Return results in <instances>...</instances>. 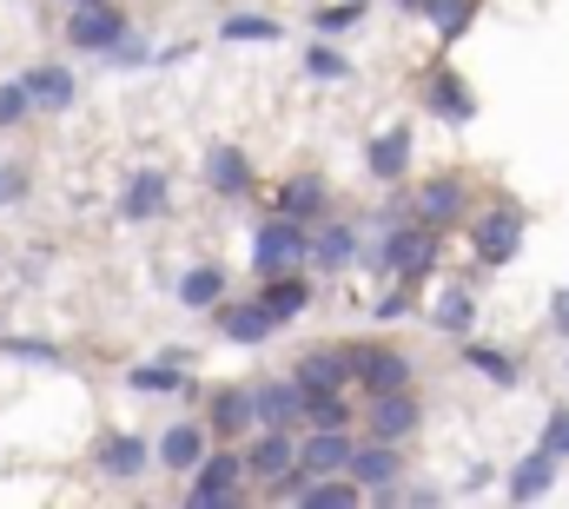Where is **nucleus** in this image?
Here are the masks:
<instances>
[{
	"label": "nucleus",
	"instance_id": "f257e3e1",
	"mask_svg": "<svg viewBox=\"0 0 569 509\" xmlns=\"http://www.w3.org/2000/svg\"><path fill=\"white\" fill-rule=\"evenodd\" d=\"M437 252H443V232H430V226H418V219H398V226L371 232V246H365L358 265H378L385 278H405V285H430Z\"/></svg>",
	"mask_w": 569,
	"mask_h": 509
},
{
	"label": "nucleus",
	"instance_id": "f03ea898",
	"mask_svg": "<svg viewBox=\"0 0 569 509\" xmlns=\"http://www.w3.org/2000/svg\"><path fill=\"white\" fill-rule=\"evenodd\" d=\"M291 437H298V430H246V437H239V463H246V483H252L266 503H291V490H298Z\"/></svg>",
	"mask_w": 569,
	"mask_h": 509
},
{
	"label": "nucleus",
	"instance_id": "7ed1b4c3",
	"mask_svg": "<svg viewBox=\"0 0 569 509\" xmlns=\"http://www.w3.org/2000/svg\"><path fill=\"white\" fill-rule=\"evenodd\" d=\"M186 503L192 509H226L246 503V463H239V443H206V457L186 470Z\"/></svg>",
	"mask_w": 569,
	"mask_h": 509
},
{
	"label": "nucleus",
	"instance_id": "20e7f679",
	"mask_svg": "<svg viewBox=\"0 0 569 509\" xmlns=\"http://www.w3.org/2000/svg\"><path fill=\"white\" fill-rule=\"evenodd\" d=\"M345 477H351L371 503H398V490H405V450L385 443V437H365V443H351Z\"/></svg>",
	"mask_w": 569,
	"mask_h": 509
},
{
	"label": "nucleus",
	"instance_id": "39448f33",
	"mask_svg": "<svg viewBox=\"0 0 569 509\" xmlns=\"http://www.w3.org/2000/svg\"><path fill=\"white\" fill-rule=\"evenodd\" d=\"M523 232H530V212H523V206H483V212L470 219L477 265H483V271H503L510 258L523 252Z\"/></svg>",
	"mask_w": 569,
	"mask_h": 509
},
{
	"label": "nucleus",
	"instance_id": "423d86ee",
	"mask_svg": "<svg viewBox=\"0 0 569 509\" xmlns=\"http://www.w3.org/2000/svg\"><path fill=\"white\" fill-rule=\"evenodd\" d=\"M345 365H351V390L358 397H385V390H411V358L398 345H345Z\"/></svg>",
	"mask_w": 569,
	"mask_h": 509
},
{
	"label": "nucleus",
	"instance_id": "0eeeda50",
	"mask_svg": "<svg viewBox=\"0 0 569 509\" xmlns=\"http://www.w3.org/2000/svg\"><path fill=\"white\" fill-rule=\"evenodd\" d=\"M405 206H411V219L430 226V232H457V226L470 219V186H463L457 172H430Z\"/></svg>",
	"mask_w": 569,
	"mask_h": 509
},
{
	"label": "nucleus",
	"instance_id": "6e6552de",
	"mask_svg": "<svg viewBox=\"0 0 569 509\" xmlns=\"http://www.w3.org/2000/svg\"><path fill=\"white\" fill-rule=\"evenodd\" d=\"M358 258H365L358 219H338V212L311 219V232H305V265H318V271H351Z\"/></svg>",
	"mask_w": 569,
	"mask_h": 509
},
{
	"label": "nucleus",
	"instance_id": "1a4fd4ad",
	"mask_svg": "<svg viewBox=\"0 0 569 509\" xmlns=\"http://www.w3.org/2000/svg\"><path fill=\"white\" fill-rule=\"evenodd\" d=\"M305 232H311V226H298V219H284V212L259 219V232H252V271H259V278L298 271V265H305Z\"/></svg>",
	"mask_w": 569,
	"mask_h": 509
},
{
	"label": "nucleus",
	"instance_id": "9d476101",
	"mask_svg": "<svg viewBox=\"0 0 569 509\" xmlns=\"http://www.w3.org/2000/svg\"><path fill=\"white\" fill-rule=\"evenodd\" d=\"M133 20L113 7V0H87V7H67V47L73 53H107Z\"/></svg>",
	"mask_w": 569,
	"mask_h": 509
},
{
	"label": "nucleus",
	"instance_id": "9b49d317",
	"mask_svg": "<svg viewBox=\"0 0 569 509\" xmlns=\"http://www.w3.org/2000/svg\"><path fill=\"white\" fill-rule=\"evenodd\" d=\"M358 423H365V437L405 443V437H411V430L425 423V403H418V390H385V397H365Z\"/></svg>",
	"mask_w": 569,
	"mask_h": 509
},
{
	"label": "nucleus",
	"instance_id": "f8f14e48",
	"mask_svg": "<svg viewBox=\"0 0 569 509\" xmlns=\"http://www.w3.org/2000/svg\"><path fill=\"white\" fill-rule=\"evenodd\" d=\"M351 423L345 430H298L291 437V463H298V477H338L345 463H351Z\"/></svg>",
	"mask_w": 569,
	"mask_h": 509
},
{
	"label": "nucleus",
	"instance_id": "ddd939ff",
	"mask_svg": "<svg viewBox=\"0 0 569 509\" xmlns=\"http://www.w3.org/2000/svg\"><path fill=\"white\" fill-rule=\"evenodd\" d=\"M425 107L437 120H450V127H470V120H477V93H470V80H463L450 60H437L425 73Z\"/></svg>",
	"mask_w": 569,
	"mask_h": 509
},
{
	"label": "nucleus",
	"instance_id": "4468645a",
	"mask_svg": "<svg viewBox=\"0 0 569 509\" xmlns=\"http://www.w3.org/2000/svg\"><path fill=\"white\" fill-rule=\"evenodd\" d=\"M246 390H252V430H298L305 423V397L291 378H266Z\"/></svg>",
	"mask_w": 569,
	"mask_h": 509
},
{
	"label": "nucleus",
	"instance_id": "2eb2a0df",
	"mask_svg": "<svg viewBox=\"0 0 569 509\" xmlns=\"http://www.w3.org/2000/svg\"><path fill=\"white\" fill-rule=\"evenodd\" d=\"M20 87H27L33 113H73V100H80V80H73V67H60V60L20 67Z\"/></svg>",
	"mask_w": 569,
	"mask_h": 509
},
{
	"label": "nucleus",
	"instance_id": "dca6fc26",
	"mask_svg": "<svg viewBox=\"0 0 569 509\" xmlns=\"http://www.w3.org/2000/svg\"><path fill=\"white\" fill-rule=\"evenodd\" d=\"M206 437H219V443H239L246 430H252V390L246 383H219V390H206Z\"/></svg>",
	"mask_w": 569,
	"mask_h": 509
},
{
	"label": "nucleus",
	"instance_id": "f3484780",
	"mask_svg": "<svg viewBox=\"0 0 569 509\" xmlns=\"http://www.w3.org/2000/svg\"><path fill=\"white\" fill-rule=\"evenodd\" d=\"M93 470H100V477H113V483H133V477L152 470V443L133 437V430H107V437L93 443Z\"/></svg>",
	"mask_w": 569,
	"mask_h": 509
},
{
	"label": "nucleus",
	"instance_id": "a211bd4d",
	"mask_svg": "<svg viewBox=\"0 0 569 509\" xmlns=\"http://www.w3.org/2000/svg\"><path fill=\"white\" fill-rule=\"evenodd\" d=\"M186 365H199V358H192V351H166V358H152V365H133L127 383H133L140 397H192L199 383H192Z\"/></svg>",
	"mask_w": 569,
	"mask_h": 509
},
{
	"label": "nucleus",
	"instance_id": "6ab92c4d",
	"mask_svg": "<svg viewBox=\"0 0 569 509\" xmlns=\"http://www.w3.org/2000/svg\"><path fill=\"white\" fill-rule=\"evenodd\" d=\"M172 206V179L159 172V166H140V172H127V186H120V219L127 226H146V219H159Z\"/></svg>",
	"mask_w": 569,
	"mask_h": 509
},
{
	"label": "nucleus",
	"instance_id": "aec40b11",
	"mask_svg": "<svg viewBox=\"0 0 569 509\" xmlns=\"http://www.w3.org/2000/svg\"><path fill=\"white\" fill-rule=\"evenodd\" d=\"M272 212L298 219V226L325 219V212H331V186H325V172H291V179H279V192H272Z\"/></svg>",
	"mask_w": 569,
	"mask_h": 509
},
{
	"label": "nucleus",
	"instance_id": "412c9836",
	"mask_svg": "<svg viewBox=\"0 0 569 509\" xmlns=\"http://www.w3.org/2000/svg\"><path fill=\"white\" fill-rule=\"evenodd\" d=\"M252 186H259L252 152H239V146H212L206 152V192L212 199H252Z\"/></svg>",
	"mask_w": 569,
	"mask_h": 509
},
{
	"label": "nucleus",
	"instance_id": "4be33fe9",
	"mask_svg": "<svg viewBox=\"0 0 569 509\" xmlns=\"http://www.w3.org/2000/svg\"><path fill=\"white\" fill-rule=\"evenodd\" d=\"M212 325H219V338H232V345H266V338L279 331L259 298H232V291L212 305Z\"/></svg>",
	"mask_w": 569,
	"mask_h": 509
},
{
	"label": "nucleus",
	"instance_id": "5701e85b",
	"mask_svg": "<svg viewBox=\"0 0 569 509\" xmlns=\"http://www.w3.org/2000/svg\"><path fill=\"white\" fill-rule=\"evenodd\" d=\"M411 127L398 120V127H385V132H371V146H365V172L378 179V186H398L405 172H411Z\"/></svg>",
	"mask_w": 569,
	"mask_h": 509
},
{
	"label": "nucleus",
	"instance_id": "b1692460",
	"mask_svg": "<svg viewBox=\"0 0 569 509\" xmlns=\"http://www.w3.org/2000/svg\"><path fill=\"white\" fill-rule=\"evenodd\" d=\"M425 311H430V325H437L443 338H470V325H477V291H470V278H450V285H437Z\"/></svg>",
	"mask_w": 569,
	"mask_h": 509
},
{
	"label": "nucleus",
	"instance_id": "393cba45",
	"mask_svg": "<svg viewBox=\"0 0 569 509\" xmlns=\"http://www.w3.org/2000/svg\"><path fill=\"white\" fill-rule=\"evenodd\" d=\"M291 383H298V390H351L345 345H311V351H298V365H291Z\"/></svg>",
	"mask_w": 569,
	"mask_h": 509
},
{
	"label": "nucleus",
	"instance_id": "a878e982",
	"mask_svg": "<svg viewBox=\"0 0 569 509\" xmlns=\"http://www.w3.org/2000/svg\"><path fill=\"white\" fill-rule=\"evenodd\" d=\"M557 470H563V457H550L543 443L523 457V463H510V477H503V490H510V503H537V497H550L557 490Z\"/></svg>",
	"mask_w": 569,
	"mask_h": 509
},
{
	"label": "nucleus",
	"instance_id": "bb28decb",
	"mask_svg": "<svg viewBox=\"0 0 569 509\" xmlns=\"http://www.w3.org/2000/svg\"><path fill=\"white\" fill-rule=\"evenodd\" d=\"M259 305H266V318H272V325L305 318V305H311V278H305V265H298V271H272V278H266V291H259Z\"/></svg>",
	"mask_w": 569,
	"mask_h": 509
},
{
	"label": "nucleus",
	"instance_id": "cd10ccee",
	"mask_svg": "<svg viewBox=\"0 0 569 509\" xmlns=\"http://www.w3.org/2000/svg\"><path fill=\"white\" fill-rule=\"evenodd\" d=\"M226 291H232V278H226V265H212V258L179 271V305H186V311H212Z\"/></svg>",
	"mask_w": 569,
	"mask_h": 509
},
{
	"label": "nucleus",
	"instance_id": "c85d7f7f",
	"mask_svg": "<svg viewBox=\"0 0 569 509\" xmlns=\"http://www.w3.org/2000/svg\"><path fill=\"white\" fill-rule=\"evenodd\" d=\"M206 443H212V437H206V423H199V417H186V423H172V430L159 437V450H152V457H159L166 470H192V463L206 457Z\"/></svg>",
	"mask_w": 569,
	"mask_h": 509
},
{
	"label": "nucleus",
	"instance_id": "c756f323",
	"mask_svg": "<svg viewBox=\"0 0 569 509\" xmlns=\"http://www.w3.org/2000/svg\"><path fill=\"white\" fill-rule=\"evenodd\" d=\"M291 503H305V509H351V503H365V490H358L345 470H338V477H298Z\"/></svg>",
	"mask_w": 569,
	"mask_h": 509
},
{
	"label": "nucleus",
	"instance_id": "7c9ffc66",
	"mask_svg": "<svg viewBox=\"0 0 569 509\" xmlns=\"http://www.w3.org/2000/svg\"><path fill=\"white\" fill-rule=\"evenodd\" d=\"M298 397H305V423L298 430H345V423H358L351 390H298Z\"/></svg>",
	"mask_w": 569,
	"mask_h": 509
},
{
	"label": "nucleus",
	"instance_id": "2f4dec72",
	"mask_svg": "<svg viewBox=\"0 0 569 509\" xmlns=\"http://www.w3.org/2000/svg\"><path fill=\"white\" fill-rule=\"evenodd\" d=\"M425 20L437 27L443 47H457V40L477 27V0H425Z\"/></svg>",
	"mask_w": 569,
	"mask_h": 509
},
{
	"label": "nucleus",
	"instance_id": "473e14b6",
	"mask_svg": "<svg viewBox=\"0 0 569 509\" xmlns=\"http://www.w3.org/2000/svg\"><path fill=\"white\" fill-rule=\"evenodd\" d=\"M463 365H470V371H477V378L503 383V390H510V383L523 378V371H517V358H510V351H497V345H470V338H463Z\"/></svg>",
	"mask_w": 569,
	"mask_h": 509
},
{
	"label": "nucleus",
	"instance_id": "72a5a7b5",
	"mask_svg": "<svg viewBox=\"0 0 569 509\" xmlns=\"http://www.w3.org/2000/svg\"><path fill=\"white\" fill-rule=\"evenodd\" d=\"M284 27L272 13H226L219 20V40H232V47H259V40H279Z\"/></svg>",
	"mask_w": 569,
	"mask_h": 509
},
{
	"label": "nucleus",
	"instance_id": "f704fd0d",
	"mask_svg": "<svg viewBox=\"0 0 569 509\" xmlns=\"http://www.w3.org/2000/svg\"><path fill=\"white\" fill-rule=\"evenodd\" d=\"M365 20V0H325L318 13H311V27H318V40H338V33H351Z\"/></svg>",
	"mask_w": 569,
	"mask_h": 509
},
{
	"label": "nucleus",
	"instance_id": "c9c22d12",
	"mask_svg": "<svg viewBox=\"0 0 569 509\" xmlns=\"http://www.w3.org/2000/svg\"><path fill=\"white\" fill-rule=\"evenodd\" d=\"M411 305H418V285H405V278H385V291H378V305H371V318H385V325H398V318H411Z\"/></svg>",
	"mask_w": 569,
	"mask_h": 509
},
{
	"label": "nucleus",
	"instance_id": "e433bc0d",
	"mask_svg": "<svg viewBox=\"0 0 569 509\" xmlns=\"http://www.w3.org/2000/svg\"><path fill=\"white\" fill-rule=\"evenodd\" d=\"M305 73H311V80H351V60H345L331 40H318V47H305Z\"/></svg>",
	"mask_w": 569,
	"mask_h": 509
},
{
	"label": "nucleus",
	"instance_id": "4c0bfd02",
	"mask_svg": "<svg viewBox=\"0 0 569 509\" xmlns=\"http://www.w3.org/2000/svg\"><path fill=\"white\" fill-rule=\"evenodd\" d=\"M27 113H33V100H27V87H20V73H13V80L0 87V132H13Z\"/></svg>",
	"mask_w": 569,
	"mask_h": 509
},
{
	"label": "nucleus",
	"instance_id": "58836bf2",
	"mask_svg": "<svg viewBox=\"0 0 569 509\" xmlns=\"http://www.w3.org/2000/svg\"><path fill=\"white\" fill-rule=\"evenodd\" d=\"M7 358L13 365H60V345H47V338H7Z\"/></svg>",
	"mask_w": 569,
	"mask_h": 509
},
{
	"label": "nucleus",
	"instance_id": "ea45409f",
	"mask_svg": "<svg viewBox=\"0 0 569 509\" xmlns=\"http://www.w3.org/2000/svg\"><path fill=\"white\" fill-rule=\"evenodd\" d=\"M27 186H33V179H27V166L0 159V206H20V199H27Z\"/></svg>",
	"mask_w": 569,
	"mask_h": 509
},
{
	"label": "nucleus",
	"instance_id": "a19ab883",
	"mask_svg": "<svg viewBox=\"0 0 569 509\" xmlns=\"http://www.w3.org/2000/svg\"><path fill=\"white\" fill-rule=\"evenodd\" d=\"M537 443H543L550 457H569V410H550V417H543V437H537Z\"/></svg>",
	"mask_w": 569,
	"mask_h": 509
},
{
	"label": "nucleus",
	"instance_id": "79ce46f5",
	"mask_svg": "<svg viewBox=\"0 0 569 509\" xmlns=\"http://www.w3.org/2000/svg\"><path fill=\"white\" fill-rule=\"evenodd\" d=\"M107 60H120V67H146V60H152V53H146V40H140V33H133V27H127V33H120V40H113V47H107Z\"/></svg>",
	"mask_w": 569,
	"mask_h": 509
},
{
	"label": "nucleus",
	"instance_id": "37998d69",
	"mask_svg": "<svg viewBox=\"0 0 569 509\" xmlns=\"http://www.w3.org/2000/svg\"><path fill=\"white\" fill-rule=\"evenodd\" d=\"M550 331H557V338H569V285L557 291V305H550Z\"/></svg>",
	"mask_w": 569,
	"mask_h": 509
},
{
	"label": "nucleus",
	"instance_id": "c03bdc74",
	"mask_svg": "<svg viewBox=\"0 0 569 509\" xmlns=\"http://www.w3.org/2000/svg\"><path fill=\"white\" fill-rule=\"evenodd\" d=\"M437 497H443L437 483H411V490H398V503H437Z\"/></svg>",
	"mask_w": 569,
	"mask_h": 509
},
{
	"label": "nucleus",
	"instance_id": "a18cd8bd",
	"mask_svg": "<svg viewBox=\"0 0 569 509\" xmlns=\"http://www.w3.org/2000/svg\"><path fill=\"white\" fill-rule=\"evenodd\" d=\"M391 7H398V13H425V0H391Z\"/></svg>",
	"mask_w": 569,
	"mask_h": 509
},
{
	"label": "nucleus",
	"instance_id": "49530a36",
	"mask_svg": "<svg viewBox=\"0 0 569 509\" xmlns=\"http://www.w3.org/2000/svg\"><path fill=\"white\" fill-rule=\"evenodd\" d=\"M67 7H87V0H67Z\"/></svg>",
	"mask_w": 569,
	"mask_h": 509
}]
</instances>
